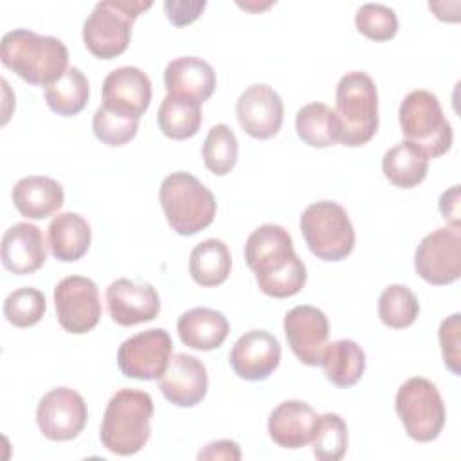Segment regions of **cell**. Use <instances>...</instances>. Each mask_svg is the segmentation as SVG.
Listing matches in <instances>:
<instances>
[{"instance_id":"cell-29","label":"cell","mask_w":461,"mask_h":461,"mask_svg":"<svg viewBox=\"0 0 461 461\" xmlns=\"http://www.w3.org/2000/svg\"><path fill=\"white\" fill-rule=\"evenodd\" d=\"M295 130L299 139L312 148H328L340 142V124L324 103H308L295 115Z\"/></svg>"},{"instance_id":"cell-14","label":"cell","mask_w":461,"mask_h":461,"mask_svg":"<svg viewBox=\"0 0 461 461\" xmlns=\"http://www.w3.org/2000/svg\"><path fill=\"white\" fill-rule=\"evenodd\" d=\"M283 328L288 346L299 362L306 366H321L330 335V322L324 312L310 304L294 306L286 312Z\"/></svg>"},{"instance_id":"cell-35","label":"cell","mask_w":461,"mask_h":461,"mask_svg":"<svg viewBox=\"0 0 461 461\" xmlns=\"http://www.w3.org/2000/svg\"><path fill=\"white\" fill-rule=\"evenodd\" d=\"M45 310V295L32 286H22L4 301V317L16 328L34 326L41 321Z\"/></svg>"},{"instance_id":"cell-21","label":"cell","mask_w":461,"mask_h":461,"mask_svg":"<svg viewBox=\"0 0 461 461\" xmlns=\"http://www.w3.org/2000/svg\"><path fill=\"white\" fill-rule=\"evenodd\" d=\"M319 414L301 400L281 402L268 416V436L283 448H303L312 443Z\"/></svg>"},{"instance_id":"cell-33","label":"cell","mask_w":461,"mask_h":461,"mask_svg":"<svg viewBox=\"0 0 461 461\" xmlns=\"http://www.w3.org/2000/svg\"><path fill=\"white\" fill-rule=\"evenodd\" d=\"M202 158L205 167L218 176L232 171L238 162V139L227 124L220 122L209 130L202 146Z\"/></svg>"},{"instance_id":"cell-10","label":"cell","mask_w":461,"mask_h":461,"mask_svg":"<svg viewBox=\"0 0 461 461\" xmlns=\"http://www.w3.org/2000/svg\"><path fill=\"white\" fill-rule=\"evenodd\" d=\"M418 276L436 286L450 285L461 276V227H439L427 234L416 252Z\"/></svg>"},{"instance_id":"cell-39","label":"cell","mask_w":461,"mask_h":461,"mask_svg":"<svg viewBox=\"0 0 461 461\" xmlns=\"http://www.w3.org/2000/svg\"><path fill=\"white\" fill-rule=\"evenodd\" d=\"M207 2L205 0H166L164 2V11L167 20L176 25L184 27L193 23L194 20L200 18L203 13Z\"/></svg>"},{"instance_id":"cell-22","label":"cell","mask_w":461,"mask_h":461,"mask_svg":"<svg viewBox=\"0 0 461 461\" xmlns=\"http://www.w3.org/2000/svg\"><path fill=\"white\" fill-rule=\"evenodd\" d=\"M164 86L171 95H182L202 104L216 88V72L202 58L182 56L167 63Z\"/></svg>"},{"instance_id":"cell-6","label":"cell","mask_w":461,"mask_h":461,"mask_svg":"<svg viewBox=\"0 0 461 461\" xmlns=\"http://www.w3.org/2000/svg\"><path fill=\"white\" fill-rule=\"evenodd\" d=\"M151 2L106 0L94 5L83 23V43L99 59L121 56L131 40V25Z\"/></svg>"},{"instance_id":"cell-5","label":"cell","mask_w":461,"mask_h":461,"mask_svg":"<svg viewBox=\"0 0 461 461\" xmlns=\"http://www.w3.org/2000/svg\"><path fill=\"white\" fill-rule=\"evenodd\" d=\"M335 115L340 124V144H367L378 130V92L375 81L360 70L340 77L335 92Z\"/></svg>"},{"instance_id":"cell-28","label":"cell","mask_w":461,"mask_h":461,"mask_svg":"<svg viewBox=\"0 0 461 461\" xmlns=\"http://www.w3.org/2000/svg\"><path fill=\"white\" fill-rule=\"evenodd\" d=\"M382 171L393 185L411 189L425 180L429 158L412 142L403 140L384 153Z\"/></svg>"},{"instance_id":"cell-30","label":"cell","mask_w":461,"mask_h":461,"mask_svg":"<svg viewBox=\"0 0 461 461\" xmlns=\"http://www.w3.org/2000/svg\"><path fill=\"white\" fill-rule=\"evenodd\" d=\"M157 122L162 133L173 140H185L198 133L202 124V104L167 94L157 112Z\"/></svg>"},{"instance_id":"cell-13","label":"cell","mask_w":461,"mask_h":461,"mask_svg":"<svg viewBox=\"0 0 461 461\" xmlns=\"http://www.w3.org/2000/svg\"><path fill=\"white\" fill-rule=\"evenodd\" d=\"M88 420V409L79 393L70 387L50 389L38 403L36 423L50 441H70L77 438Z\"/></svg>"},{"instance_id":"cell-2","label":"cell","mask_w":461,"mask_h":461,"mask_svg":"<svg viewBox=\"0 0 461 461\" xmlns=\"http://www.w3.org/2000/svg\"><path fill=\"white\" fill-rule=\"evenodd\" d=\"M0 59L29 85L49 86L67 72L68 49L54 36L14 29L2 38Z\"/></svg>"},{"instance_id":"cell-11","label":"cell","mask_w":461,"mask_h":461,"mask_svg":"<svg viewBox=\"0 0 461 461\" xmlns=\"http://www.w3.org/2000/svg\"><path fill=\"white\" fill-rule=\"evenodd\" d=\"M54 306L59 326L72 335L94 330L103 312L97 285L85 276L63 277L54 288Z\"/></svg>"},{"instance_id":"cell-25","label":"cell","mask_w":461,"mask_h":461,"mask_svg":"<svg viewBox=\"0 0 461 461\" xmlns=\"http://www.w3.org/2000/svg\"><path fill=\"white\" fill-rule=\"evenodd\" d=\"M92 241L88 221L77 212H59L49 225V247L56 259L72 263L81 259Z\"/></svg>"},{"instance_id":"cell-26","label":"cell","mask_w":461,"mask_h":461,"mask_svg":"<svg viewBox=\"0 0 461 461\" xmlns=\"http://www.w3.org/2000/svg\"><path fill=\"white\" fill-rule=\"evenodd\" d=\"M326 378L342 389L353 387L366 371V353L351 339L326 344L321 358Z\"/></svg>"},{"instance_id":"cell-34","label":"cell","mask_w":461,"mask_h":461,"mask_svg":"<svg viewBox=\"0 0 461 461\" xmlns=\"http://www.w3.org/2000/svg\"><path fill=\"white\" fill-rule=\"evenodd\" d=\"M313 456L321 461H339L348 450V425L335 414L326 412L317 418L313 439Z\"/></svg>"},{"instance_id":"cell-7","label":"cell","mask_w":461,"mask_h":461,"mask_svg":"<svg viewBox=\"0 0 461 461\" xmlns=\"http://www.w3.org/2000/svg\"><path fill=\"white\" fill-rule=\"evenodd\" d=\"M403 137L427 158L445 155L452 146V126L445 119L438 97L429 90L409 92L398 110Z\"/></svg>"},{"instance_id":"cell-20","label":"cell","mask_w":461,"mask_h":461,"mask_svg":"<svg viewBox=\"0 0 461 461\" xmlns=\"http://www.w3.org/2000/svg\"><path fill=\"white\" fill-rule=\"evenodd\" d=\"M2 265L16 276L40 270L47 259V245L41 230L32 223H14L2 236Z\"/></svg>"},{"instance_id":"cell-27","label":"cell","mask_w":461,"mask_h":461,"mask_svg":"<svg viewBox=\"0 0 461 461\" xmlns=\"http://www.w3.org/2000/svg\"><path fill=\"white\" fill-rule=\"evenodd\" d=\"M232 267L229 247L216 238H209L194 245L189 254V274L193 281L203 288L221 285Z\"/></svg>"},{"instance_id":"cell-19","label":"cell","mask_w":461,"mask_h":461,"mask_svg":"<svg viewBox=\"0 0 461 461\" xmlns=\"http://www.w3.org/2000/svg\"><path fill=\"white\" fill-rule=\"evenodd\" d=\"M151 81L137 67H119L103 81V106L140 119L151 103Z\"/></svg>"},{"instance_id":"cell-15","label":"cell","mask_w":461,"mask_h":461,"mask_svg":"<svg viewBox=\"0 0 461 461\" xmlns=\"http://www.w3.org/2000/svg\"><path fill=\"white\" fill-rule=\"evenodd\" d=\"M236 117L241 130L250 137L270 139L283 124L281 95L268 85H250L236 101Z\"/></svg>"},{"instance_id":"cell-8","label":"cell","mask_w":461,"mask_h":461,"mask_svg":"<svg viewBox=\"0 0 461 461\" xmlns=\"http://www.w3.org/2000/svg\"><path fill=\"white\" fill-rule=\"evenodd\" d=\"M299 227L310 252L322 261L346 259L355 247V229L346 209L337 202L321 200L308 205Z\"/></svg>"},{"instance_id":"cell-3","label":"cell","mask_w":461,"mask_h":461,"mask_svg":"<svg viewBox=\"0 0 461 461\" xmlns=\"http://www.w3.org/2000/svg\"><path fill=\"white\" fill-rule=\"evenodd\" d=\"M153 400L146 391H117L103 414L99 439L103 447L117 456L137 454L151 436Z\"/></svg>"},{"instance_id":"cell-36","label":"cell","mask_w":461,"mask_h":461,"mask_svg":"<svg viewBox=\"0 0 461 461\" xmlns=\"http://www.w3.org/2000/svg\"><path fill=\"white\" fill-rule=\"evenodd\" d=\"M92 130L95 139L103 144L112 148L124 146L137 135L139 119L112 112L101 104L94 113Z\"/></svg>"},{"instance_id":"cell-32","label":"cell","mask_w":461,"mask_h":461,"mask_svg":"<svg viewBox=\"0 0 461 461\" xmlns=\"http://www.w3.org/2000/svg\"><path fill=\"white\" fill-rule=\"evenodd\" d=\"M420 313V303L414 292L403 285H389L378 299L380 321L393 328H409Z\"/></svg>"},{"instance_id":"cell-17","label":"cell","mask_w":461,"mask_h":461,"mask_svg":"<svg viewBox=\"0 0 461 461\" xmlns=\"http://www.w3.org/2000/svg\"><path fill=\"white\" fill-rule=\"evenodd\" d=\"M106 306L115 324L135 326L149 322L158 315L160 299L153 285H139L126 277H121L108 285Z\"/></svg>"},{"instance_id":"cell-12","label":"cell","mask_w":461,"mask_h":461,"mask_svg":"<svg viewBox=\"0 0 461 461\" xmlns=\"http://www.w3.org/2000/svg\"><path fill=\"white\" fill-rule=\"evenodd\" d=\"M173 342L166 330L153 328L126 339L117 349V366L128 378L158 380L171 358Z\"/></svg>"},{"instance_id":"cell-24","label":"cell","mask_w":461,"mask_h":461,"mask_svg":"<svg viewBox=\"0 0 461 461\" xmlns=\"http://www.w3.org/2000/svg\"><path fill=\"white\" fill-rule=\"evenodd\" d=\"M176 331L180 340L198 351L220 348L229 335V321L212 308H191L178 317Z\"/></svg>"},{"instance_id":"cell-38","label":"cell","mask_w":461,"mask_h":461,"mask_svg":"<svg viewBox=\"0 0 461 461\" xmlns=\"http://www.w3.org/2000/svg\"><path fill=\"white\" fill-rule=\"evenodd\" d=\"M439 346L443 362L452 375H461V315L452 313L439 324Z\"/></svg>"},{"instance_id":"cell-16","label":"cell","mask_w":461,"mask_h":461,"mask_svg":"<svg viewBox=\"0 0 461 461\" xmlns=\"http://www.w3.org/2000/svg\"><path fill=\"white\" fill-rule=\"evenodd\" d=\"M281 360L279 340L265 330H250L241 335L230 353L229 364L232 371L249 382H259L268 378Z\"/></svg>"},{"instance_id":"cell-31","label":"cell","mask_w":461,"mask_h":461,"mask_svg":"<svg viewBox=\"0 0 461 461\" xmlns=\"http://www.w3.org/2000/svg\"><path fill=\"white\" fill-rule=\"evenodd\" d=\"M88 97V79L77 67H68L58 81L45 86L47 106L61 117L77 115L86 106Z\"/></svg>"},{"instance_id":"cell-40","label":"cell","mask_w":461,"mask_h":461,"mask_svg":"<svg viewBox=\"0 0 461 461\" xmlns=\"http://www.w3.org/2000/svg\"><path fill=\"white\" fill-rule=\"evenodd\" d=\"M198 459H225V461H238L241 459V450L236 441L230 439H218L212 443H207L196 456Z\"/></svg>"},{"instance_id":"cell-18","label":"cell","mask_w":461,"mask_h":461,"mask_svg":"<svg viewBox=\"0 0 461 461\" xmlns=\"http://www.w3.org/2000/svg\"><path fill=\"white\" fill-rule=\"evenodd\" d=\"M207 387L205 366L187 353H175L164 375L158 378L160 393L176 407H194L205 398Z\"/></svg>"},{"instance_id":"cell-41","label":"cell","mask_w":461,"mask_h":461,"mask_svg":"<svg viewBox=\"0 0 461 461\" xmlns=\"http://www.w3.org/2000/svg\"><path fill=\"white\" fill-rule=\"evenodd\" d=\"M439 212L450 225L459 227V185H452L439 196Z\"/></svg>"},{"instance_id":"cell-4","label":"cell","mask_w":461,"mask_h":461,"mask_svg":"<svg viewBox=\"0 0 461 461\" xmlns=\"http://www.w3.org/2000/svg\"><path fill=\"white\" fill-rule=\"evenodd\" d=\"M158 200L169 227L180 236L207 229L216 216L214 194L187 171L167 175L160 184Z\"/></svg>"},{"instance_id":"cell-9","label":"cell","mask_w":461,"mask_h":461,"mask_svg":"<svg viewBox=\"0 0 461 461\" xmlns=\"http://www.w3.org/2000/svg\"><path fill=\"white\" fill-rule=\"evenodd\" d=\"M394 409L407 436L414 441L429 443L443 430V398L438 387L423 376H412L398 387Z\"/></svg>"},{"instance_id":"cell-23","label":"cell","mask_w":461,"mask_h":461,"mask_svg":"<svg viewBox=\"0 0 461 461\" xmlns=\"http://www.w3.org/2000/svg\"><path fill=\"white\" fill-rule=\"evenodd\" d=\"M16 211L29 220H43L61 209L65 193L58 180L41 175L20 178L11 191Z\"/></svg>"},{"instance_id":"cell-37","label":"cell","mask_w":461,"mask_h":461,"mask_svg":"<svg viewBox=\"0 0 461 461\" xmlns=\"http://www.w3.org/2000/svg\"><path fill=\"white\" fill-rule=\"evenodd\" d=\"M355 25L360 34L375 41H387L398 32L396 13L384 4H364L355 14Z\"/></svg>"},{"instance_id":"cell-1","label":"cell","mask_w":461,"mask_h":461,"mask_svg":"<svg viewBox=\"0 0 461 461\" xmlns=\"http://www.w3.org/2000/svg\"><path fill=\"white\" fill-rule=\"evenodd\" d=\"M245 261L265 295L292 297L306 285V267L294 250L292 236L281 225H259L247 238Z\"/></svg>"}]
</instances>
